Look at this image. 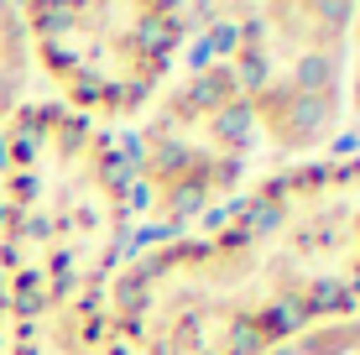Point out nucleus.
Returning <instances> with one entry per match:
<instances>
[{
	"mask_svg": "<svg viewBox=\"0 0 360 355\" xmlns=\"http://www.w3.org/2000/svg\"><path fill=\"white\" fill-rule=\"evenodd\" d=\"M188 283L235 355H282L360 314V152L271 167L214 225L178 240Z\"/></svg>",
	"mask_w": 360,
	"mask_h": 355,
	"instance_id": "1",
	"label": "nucleus"
},
{
	"mask_svg": "<svg viewBox=\"0 0 360 355\" xmlns=\"http://www.w3.org/2000/svg\"><path fill=\"white\" fill-rule=\"evenodd\" d=\"M136 240L120 136L32 100L0 131V283L11 314L99 298Z\"/></svg>",
	"mask_w": 360,
	"mask_h": 355,
	"instance_id": "2",
	"label": "nucleus"
},
{
	"mask_svg": "<svg viewBox=\"0 0 360 355\" xmlns=\"http://www.w3.org/2000/svg\"><path fill=\"white\" fill-rule=\"evenodd\" d=\"M141 240L193 235L214 225L256 178L262 146L240 100V79L219 53H193L131 120L120 141Z\"/></svg>",
	"mask_w": 360,
	"mask_h": 355,
	"instance_id": "3",
	"label": "nucleus"
},
{
	"mask_svg": "<svg viewBox=\"0 0 360 355\" xmlns=\"http://www.w3.org/2000/svg\"><path fill=\"white\" fill-rule=\"evenodd\" d=\"M21 21L42 100L99 131L131 126L193 42V6L172 0H27Z\"/></svg>",
	"mask_w": 360,
	"mask_h": 355,
	"instance_id": "4",
	"label": "nucleus"
},
{
	"mask_svg": "<svg viewBox=\"0 0 360 355\" xmlns=\"http://www.w3.org/2000/svg\"><path fill=\"white\" fill-rule=\"evenodd\" d=\"M219 53L240 79L256 146L277 167L329 157L345 141L350 6H235L219 11Z\"/></svg>",
	"mask_w": 360,
	"mask_h": 355,
	"instance_id": "5",
	"label": "nucleus"
},
{
	"mask_svg": "<svg viewBox=\"0 0 360 355\" xmlns=\"http://www.w3.org/2000/svg\"><path fill=\"white\" fill-rule=\"evenodd\" d=\"M37 100V68H32V42L21 6L0 0V131Z\"/></svg>",
	"mask_w": 360,
	"mask_h": 355,
	"instance_id": "6",
	"label": "nucleus"
},
{
	"mask_svg": "<svg viewBox=\"0 0 360 355\" xmlns=\"http://www.w3.org/2000/svg\"><path fill=\"white\" fill-rule=\"evenodd\" d=\"M345 136L360 152V6H350V47H345Z\"/></svg>",
	"mask_w": 360,
	"mask_h": 355,
	"instance_id": "7",
	"label": "nucleus"
},
{
	"mask_svg": "<svg viewBox=\"0 0 360 355\" xmlns=\"http://www.w3.org/2000/svg\"><path fill=\"white\" fill-rule=\"evenodd\" d=\"M6 340H11V298H6V283H0V355H6Z\"/></svg>",
	"mask_w": 360,
	"mask_h": 355,
	"instance_id": "8",
	"label": "nucleus"
}]
</instances>
